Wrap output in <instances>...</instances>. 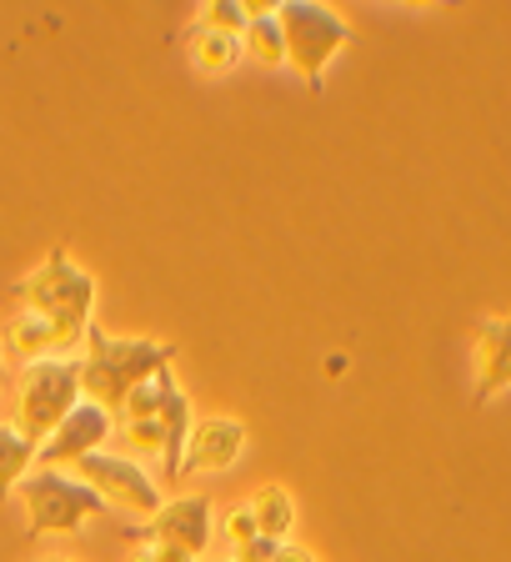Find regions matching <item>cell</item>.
Wrapping results in <instances>:
<instances>
[{
  "mask_svg": "<svg viewBox=\"0 0 511 562\" xmlns=\"http://www.w3.org/2000/svg\"><path fill=\"white\" fill-rule=\"evenodd\" d=\"M251 517H256V527H261V538H271V542H291V522H296V503H291V492L286 487H261L251 497Z\"/></svg>",
  "mask_w": 511,
  "mask_h": 562,
  "instance_id": "13",
  "label": "cell"
},
{
  "mask_svg": "<svg viewBox=\"0 0 511 562\" xmlns=\"http://www.w3.org/2000/svg\"><path fill=\"white\" fill-rule=\"evenodd\" d=\"M126 538L140 542H181L201 558L211 548V497L206 492H191V497H171L161 503V513L151 517L146 527H126Z\"/></svg>",
  "mask_w": 511,
  "mask_h": 562,
  "instance_id": "8",
  "label": "cell"
},
{
  "mask_svg": "<svg viewBox=\"0 0 511 562\" xmlns=\"http://www.w3.org/2000/svg\"><path fill=\"white\" fill-rule=\"evenodd\" d=\"M81 402V357H46L31 362L15 376V407H11V427L25 432L35 447L56 432L66 412Z\"/></svg>",
  "mask_w": 511,
  "mask_h": 562,
  "instance_id": "3",
  "label": "cell"
},
{
  "mask_svg": "<svg viewBox=\"0 0 511 562\" xmlns=\"http://www.w3.org/2000/svg\"><path fill=\"white\" fill-rule=\"evenodd\" d=\"M222 532L236 542V548H246V542L261 538V527H256V517H251V503L231 507V513H226V522H222Z\"/></svg>",
  "mask_w": 511,
  "mask_h": 562,
  "instance_id": "17",
  "label": "cell"
},
{
  "mask_svg": "<svg viewBox=\"0 0 511 562\" xmlns=\"http://www.w3.org/2000/svg\"><path fill=\"white\" fill-rule=\"evenodd\" d=\"M241 41L261 66H286V31H281L276 11H251V25H246Z\"/></svg>",
  "mask_w": 511,
  "mask_h": 562,
  "instance_id": "15",
  "label": "cell"
},
{
  "mask_svg": "<svg viewBox=\"0 0 511 562\" xmlns=\"http://www.w3.org/2000/svg\"><path fill=\"white\" fill-rule=\"evenodd\" d=\"M76 477L91 482V487L105 497V507L121 503V507H130V513H146V517L161 513V487H156L151 472L140 468L136 457L91 452V457H81V462H76Z\"/></svg>",
  "mask_w": 511,
  "mask_h": 562,
  "instance_id": "6",
  "label": "cell"
},
{
  "mask_svg": "<svg viewBox=\"0 0 511 562\" xmlns=\"http://www.w3.org/2000/svg\"><path fill=\"white\" fill-rule=\"evenodd\" d=\"M281 31H286V60L302 70V81L311 95L326 91V66L341 46L356 41V31L347 25V15L321 5V0H286L276 5Z\"/></svg>",
  "mask_w": 511,
  "mask_h": 562,
  "instance_id": "4",
  "label": "cell"
},
{
  "mask_svg": "<svg viewBox=\"0 0 511 562\" xmlns=\"http://www.w3.org/2000/svg\"><path fill=\"white\" fill-rule=\"evenodd\" d=\"M276 548H281V542L256 538V542H246V548H236V558H231V562H271V558H276Z\"/></svg>",
  "mask_w": 511,
  "mask_h": 562,
  "instance_id": "18",
  "label": "cell"
},
{
  "mask_svg": "<svg viewBox=\"0 0 511 562\" xmlns=\"http://www.w3.org/2000/svg\"><path fill=\"white\" fill-rule=\"evenodd\" d=\"M175 362V341L161 337H105L101 327H86V357H81V397L101 402L111 417L140 382Z\"/></svg>",
  "mask_w": 511,
  "mask_h": 562,
  "instance_id": "1",
  "label": "cell"
},
{
  "mask_svg": "<svg viewBox=\"0 0 511 562\" xmlns=\"http://www.w3.org/2000/svg\"><path fill=\"white\" fill-rule=\"evenodd\" d=\"M511 386V312L487 316L477 327V351H472V407H487Z\"/></svg>",
  "mask_w": 511,
  "mask_h": 562,
  "instance_id": "9",
  "label": "cell"
},
{
  "mask_svg": "<svg viewBox=\"0 0 511 562\" xmlns=\"http://www.w3.org/2000/svg\"><path fill=\"white\" fill-rule=\"evenodd\" d=\"M271 562H316V552H311V548H302V542H281L276 558H271Z\"/></svg>",
  "mask_w": 511,
  "mask_h": 562,
  "instance_id": "20",
  "label": "cell"
},
{
  "mask_svg": "<svg viewBox=\"0 0 511 562\" xmlns=\"http://www.w3.org/2000/svg\"><path fill=\"white\" fill-rule=\"evenodd\" d=\"M130 562H156V552H151V548H140V552H130Z\"/></svg>",
  "mask_w": 511,
  "mask_h": 562,
  "instance_id": "21",
  "label": "cell"
},
{
  "mask_svg": "<svg viewBox=\"0 0 511 562\" xmlns=\"http://www.w3.org/2000/svg\"><path fill=\"white\" fill-rule=\"evenodd\" d=\"M21 503H25V538H46V532H76L81 522L105 513V497L91 487V482L70 477L60 468H35L21 477Z\"/></svg>",
  "mask_w": 511,
  "mask_h": 562,
  "instance_id": "5",
  "label": "cell"
},
{
  "mask_svg": "<svg viewBox=\"0 0 511 562\" xmlns=\"http://www.w3.org/2000/svg\"><path fill=\"white\" fill-rule=\"evenodd\" d=\"M11 302L25 306V312L50 316L66 331L70 347H86V327H91V306H95V277L70 261L66 246H50V257L11 286Z\"/></svg>",
  "mask_w": 511,
  "mask_h": 562,
  "instance_id": "2",
  "label": "cell"
},
{
  "mask_svg": "<svg viewBox=\"0 0 511 562\" xmlns=\"http://www.w3.org/2000/svg\"><path fill=\"white\" fill-rule=\"evenodd\" d=\"M146 548L156 552V562H201L191 548H181V542H146Z\"/></svg>",
  "mask_w": 511,
  "mask_h": 562,
  "instance_id": "19",
  "label": "cell"
},
{
  "mask_svg": "<svg viewBox=\"0 0 511 562\" xmlns=\"http://www.w3.org/2000/svg\"><path fill=\"white\" fill-rule=\"evenodd\" d=\"M0 386H5V357H0Z\"/></svg>",
  "mask_w": 511,
  "mask_h": 562,
  "instance_id": "22",
  "label": "cell"
},
{
  "mask_svg": "<svg viewBox=\"0 0 511 562\" xmlns=\"http://www.w3.org/2000/svg\"><path fill=\"white\" fill-rule=\"evenodd\" d=\"M35 562H70V558H35Z\"/></svg>",
  "mask_w": 511,
  "mask_h": 562,
  "instance_id": "23",
  "label": "cell"
},
{
  "mask_svg": "<svg viewBox=\"0 0 511 562\" xmlns=\"http://www.w3.org/2000/svg\"><path fill=\"white\" fill-rule=\"evenodd\" d=\"M5 351H11V357H21L25 367L46 362V357H76V347L66 341V331H60L50 316L25 312V306L11 316V327H5Z\"/></svg>",
  "mask_w": 511,
  "mask_h": 562,
  "instance_id": "11",
  "label": "cell"
},
{
  "mask_svg": "<svg viewBox=\"0 0 511 562\" xmlns=\"http://www.w3.org/2000/svg\"><path fill=\"white\" fill-rule=\"evenodd\" d=\"M196 21L216 25V31H236V35H246V25H251V5H241V0H211V5L196 15Z\"/></svg>",
  "mask_w": 511,
  "mask_h": 562,
  "instance_id": "16",
  "label": "cell"
},
{
  "mask_svg": "<svg viewBox=\"0 0 511 562\" xmlns=\"http://www.w3.org/2000/svg\"><path fill=\"white\" fill-rule=\"evenodd\" d=\"M181 46H186L191 66H196L201 76H231V70L241 66V56H246L241 35L216 31V25H206V21H191L186 31H181Z\"/></svg>",
  "mask_w": 511,
  "mask_h": 562,
  "instance_id": "12",
  "label": "cell"
},
{
  "mask_svg": "<svg viewBox=\"0 0 511 562\" xmlns=\"http://www.w3.org/2000/svg\"><path fill=\"white\" fill-rule=\"evenodd\" d=\"M246 442H251V432H246V422L236 417H206L191 427V442H186V462H181V472H226L241 462Z\"/></svg>",
  "mask_w": 511,
  "mask_h": 562,
  "instance_id": "10",
  "label": "cell"
},
{
  "mask_svg": "<svg viewBox=\"0 0 511 562\" xmlns=\"http://www.w3.org/2000/svg\"><path fill=\"white\" fill-rule=\"evenodd\" d=\"M25 472H35V442L11 422H0V503L11 497V487H21Z\"/></svg>",
  "mask_w": 511,
  "mask_h": 562,
  "instance_id": "14",
  "label": "cell"
},
{
  "mask_svg": "<svg viewBox=\"0 0 511 562\" xmlns=\"http://www.w3.org/2000/svg\"><path fill=\"white\" fill-rule=\"evenodd\" d=\"M116 432V417L101 407V402H76V407L66 412V422H60L56 432L46 437V442L35 447V468H76L81 457H91V452H101L105 447V437Z\"/></svg>",
  "mask_w": 511,
  "mask_h": 562,
  "instance_id": "7",
  "label": "cell"
},
{
  "mask_svg": "<svg viewBox=\"0 0 511 562\" xmlns=\"http://www.w3.org/2000/svg\"><path fill=\"white\" fill-rule=\"evenodd\" d=\"M201 562H231V558H201Z\"/></svg>",
  "mask_w": 511,
  "mask_h": 562,
  "instance_id": "24",
  "label": "cell"
}]
</instances>
